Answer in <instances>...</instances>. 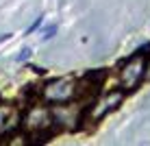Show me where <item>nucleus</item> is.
I'll use <instances>...</instances> for the list:
<instances>
[{"mask_svg":"<svg viewBox=\"0 0 150 146\" xmlns=\"http://www.w3.org/2000/svg\"><path fill=\"white\" fill-rule=\"evenodd\" d=\"M146 74V53L142 48L137 50L120 70V90L122 92H133L139 85V81Z\"/></svg>","mask_w":150,"mask_h":146,"instance_id":"1","label":"nucleus"},{"mask_svg":"<svg viewBox=\"0 0 150 146\" xmlns=\"http://www.w3.org/2000/svg\"><path fill=\"white\" fill-rule=\"evenodd\" d=\"M76 94V85L72 81H65V79H59V81H52L44 87V98L48 103H65L70 100L72 96Z\"/></svg>","mask_w":150,"mask_h":146,"instance_id":"2","label":"nucleus"},{"mask_svg":"<svg viewBox=\"0 0 150 146\" xmlns=\"http://www.w3.org/2000/svg\"><path fill=\"white\" fill-rule=\"evenodd\" d=\"M26 122H28V127L33 129V131H44L50 124V111L44 109V107H33L30 113H28V118H26Z\"/></svg>","mask_w":150,"mask_h":146,"instance_id":"3","label":"nucleus"},{"mask_svg":"<svg viewBox=\"0 0 150 146\" xmlns=\"http://www.w3.org/2000/svg\"><path fill=\"white\" fill-rule=\"evenodd\" d=\"M122 98H124V92H122V90H120V92H111L109 96H107L105 100H102L100 105L94 109V118H96V120H100V118H105L109 111L117 109V105L122 103Z\"/></svg>","mask_w":150,"mask_h":146,"instance_id":"4","label":"nucleus"},{"mask_svg":"<svg viewBox=\"0 0 150 146\" xmlns=\"http://www.w3.org/2000/svg\"><path fill=\"white\" fill-rule=\"evenodd\" d=\"M102 76H105V72L102 70H94V72H87L85 76H83L81 81V87H76V94L79 92H98V87H100L102 83Z\"/></svg>","mask_w":150,"mask_h":146,"instance_id":"5","label":"nucleus"},{"mask_svg":"<svg viewBox=\"0 0 150 146\" xmlns=\"http://www.w3.org/2000/svg\"><path fill=\"white\" fill-rule=\"evenodd\" d=\"M57 31H59V26L57 24H50V26H46L44 31H41V39H52L57 35Z\"/></svg>","mask_w":150,"mask_h":146,"instance_id":"6","label":"nucleus"},{"mask_svg":"<svg viewBox=\"0 0 150 146\" xmlns=\"http://www.w3.org/2000/svg\"><path fill=\"white\" fill-rule=\"evenodd\" d=\"M30 55H33V50H30V48H22V50H20V55L15 57V61H26Z\"/></svg>","mask_w":150,"mask_h":146,"instance_id":"7","label":"nucleus"},{"mask_svg":"<svg viewBox=\"0 0 150 146\" xmlns=\"http://www.w3.org/2000/svg\"><path fill=\"white\" fill-rule=\"evenodd\" d=\"M41 22H44V15H39V18H37V20H35V22H33V24H30V26L26 28V35H30V33H35V31L39 28V24H41Z\"/></svg>","mask_w":150,"mask_h":146,"instance_id":"8","label":"nucleus"}]
</instances>
